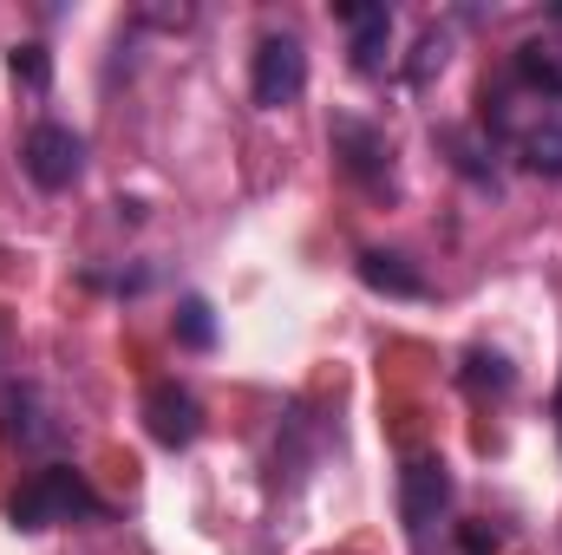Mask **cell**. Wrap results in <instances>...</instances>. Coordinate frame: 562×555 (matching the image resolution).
Wrapping results in <instances>:
<instances>
[{
  "label": "cell",
  "mask_w": 562,
  "mask_h": 555,
  "mask_svg": "<svg viewBox=\"0 0 562 555\" xmlns=\"http://www.w3.org/2000/svg\"><path fill=\"white\" fill-rule=\"evenodd\" d=\"M79 517H99V490H92L86 471H72V464L33 471V477L13 490V503H7V523L26 530V536L59 530V523H79Z\"/></svg>",
  "instance_id": "cell-1"
},
{
  "label": "cell",
  "mask_w": 562,
  "mask_h": 555,
  "mask_svg": "<svg viewBox=\"0 0 562 555\" xmlns=\"http://www.w3.org/2000/svg\"><path fill=\"white\" fill-rule=\"evenodd\" d=\"M327 144H334V163L367 190V196H400V177H393V144L380 125H367V118H334L327 125Z\"/></svg>",
  "instance_id": "cell-2"
},
{
  "label": "cell",
  "mask_w": 562,
  "mask_h": 555,
  "mask_svg": "<svg viewBox=\"0 0 562 555\" xmlns=\"http://www.w3.org/2000/svg\"><path fill=\"white\" fill-rule=\"evenodd\" d=\"M301 92H307V53H301V39L294 33H269L256 46V66H249V99L262 112H281Z\"/></svg>",
  "instance_id": "cell-3"
},
{
  "label": "cell",
  "mask_w": 562,
  "mask_h": 555,
  "mask_svg": "<svg viewBox=\"0 0 562 555\" xmlns=\"http://www.w3.org/2000/svg\"><path fill=\"white\" fill-rule=\"evenodd\" d=\"M20 170L40 183V190H72V177L86 170V138L72 125H33L26 144H20Z\"/></svg>",
  "instance_id": "cell-4"
},
{
  "label": "cell",
  "mask_w": 562,
  "mask_h": 555,
  "mask_svg": "<svg viewBox=\"0 0 562 555\" xmlns=\"http://www.w3.org/2000/svg\"><path fill=\"white\" fill-rule=\"evenodd\" d=\"M144 424H150V438H157L164 451H183V444H196V431H203V406H196L190 386L157 380V386L144 393Z\"/></svg>",
  "instance_id": "cell-5"
},
{
  "label": "cell",
  "mask_w": 562,
  "mask_h": 555,
  "mask_svg": "<svg viewBox=\"0 0 562 555\" xmlns=\"http://www.w3.org/2000/svg\"><path fill=\"white\" fill-rule=\"evenodd\" d=\"M445 510H451V471H445V457H413L400 471V517L413 530H431Z\"/></svg>",
  "instance_id": "cell-6"
},
{
  "label": "cell",
  "mask_w": 562,
  "mask_h": 555,
  "mask_svg": "<svg viewBox=\"0 0 562 555\" xmlns=\"http://www.w3.org/2000/svg\"><path fill=\"white\" fill-rule=\"evenodd\" d=\"M340 20H347V53H353V66L360 72H380L386 66V46H393V7H340Z\"/></svg>",
  "instance_id": "cell-7"
},
{
  "label": "cell",
  "mask_w": 562,
  "mask_h": 555,
  "mask_svg": "<svg viewBox=\"0 0 562 555\" xmlns=\"http://www.w3.org/2000/svg\"><path fill=\"white\" fill-rule=\"evenodd\" d=\"M557 26H562V7H557ZM517 86H530L543 99H562V39L537 33V39L517 46Z\"/></svg>",
  "instance_id": "cell-8"
},
{
  "label": "cell",
  "mask_w": 562,
  "mask_h": 555,
  "mask_svg": "<svg viewBox=\"0 0 562 555\" xmlns=\"http://www.w3.org/2000/svg\"><path fill=\"white\" fill-rule=\"evenodd\" d=\"M360 281L373 294H393V301H425V275L406 256H393V249H367L360 256Z\"/></svg>",
  "instance_id": "cell-9"
},
{
  "label": "cell",
  "mask_w": 562,
  "mask_h": 555,
  "mask_svg": "<svg viewBox=\"0 0 562 555\" xmlns=\"http://www.w3.org/2000/svg\"><path fill=\"white\" fill-rule=\"evenodd\" d=\"M517 150H524V170H530V177H550V183L562 177V125H537V132H524Z\"/></svg>",
  "instance_id": "cell-10"
},
{
  "label": "cell",
  "mask_w": 562,
  "mask_h": 555,
  "mask_svg": "<svg viewBox=\"0 0 562 555\" xmlns=\"http://www.w3.org/2000/svg\"><path fill=\"white\" fill-rule=\"evenodd\" d=\"M177 340H183V347H196V353H210V347H216V320H210V301H203V294H190V301L177 307Z\"/></svg>",
  "instance_id": "cell-11"
},
{
  "label": "cell",
  "mask_w": 562,
  "mask_h": 555,
  "mask_svg": "<svg viewBox=\"0 0 562 555\" xmlns=\"http://www.w3.org/2000/svg\"><path fill=\"white\" fill-rule=\"evenodd\" d=\"M464 386H477V393H484V386H491V393H510V386H517V373H510L497 353H484V347H477V353H464Z\"/></svg>",
  "instance_id": "cell-12"
},
{
  "label": "cell",
  "mask_w": 562,
  "mask_h": 555,
  "mask_svg": "<svg viewBox=\"0 0 562 555\" xmlns=\"http://www.w3.org/2000/svg\"><path fill=\"white\" fill-rule=\"evenodd\" d=\"M0 412H7V438H20V444H40V438H46V424H33V393H26V386L7 393Z\"/></svg>",
  "instance_id": "cell-13"
},
{
  "label": "cell",
  "mask_w": 562,
  "mask_h": 555,
  "mask_svg": "<svg viewBox=\"0 0 562 555\" xmlns=\"http://www.w3.org/2000/svg\"><path fill=\"white\" fill-rule=\"evenodd\" d=\"M13 79H20L26 92H46V79H53V59H46V46H13Z\"/></svg>",
  "instance_id": "cell-14"
},
{
  "label": "cell",
  "mask_w": 562,
  "mask_h": 555,
  "mask_svg": "<svg viewBox=\"0 0 562 555\" xmlns=\"http://www.w3.org/2000/svg\"><path fill=\"white\" fill-rule=\"evenodd\" d=\"M431 72H445V33H425V39H419V59L406 66V79H413V86H425Z\"/></svg>",
  "instance_id": "cell-15"
},
{
  "label": "cell",
  "mask_w": 562,
  "mask_h": 555,
  "mask_svg": "<svg viewBox=\"0 0 562 555\" xmlns=\"http://www.w3.org/2000/svg\"><path fill=\"white\" fill-rule=\"evenodd\" d=\"M458 543H464V555H497L504 536H497L491 523H464V530H458Z\"/></svg>",
  "instance_id": "cell-16"
},
{
  "label": "cell",
  "mask_w": 562,
  "mask_h": 555,
  "mask_svg": "<svg viewBox=\"0 0 562 555\" xmlns=\"http://www.w3.org/2000/svg\"><path fill=\"white\" fill-rule=\"evenodd\" d=\"M557 431H562V386H557Z\"/></svg>",
  "instance_id": "cell-17"
}]
</instances>
